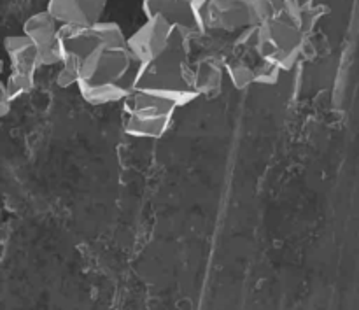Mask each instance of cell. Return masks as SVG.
I'll return each instance as SVG.
<instances>
[{
    "label": "cell",
    "mask_w": 359,
    "mask_h": 310,
    "mask_svg": "<svg viewBox=\"0 0 359 310\" xmlns=\"http://www.w3.org/2000/svg\"><path fill=\"white\" fill-rule=\"evenodd\" d=\"M125 132L135 139H161L168 132L177 105L161 95L133 90L125 102Z\"/></svg>",
    "instance_id": "obj_5"
},
{
    "label": "cell",
    "mask_w": 359,
    "mask_h": 310,
    "mask_svg": "<svg viewBox=\"0 0 359 310\" xmlns=\"http://www.w3.org/2000/svg\"><path fill=\"white\" fill-rule=\"evenodd\" d=\"M109 0H49L46 11L62 25L90 27L100 23Z\"/></svg>",
    "instance_id": "obj_10"
},
{
    "label": "cell",
    "mask_w": 359,
    "mask_h": 310,
    "mask_svg": "<svg viewBox=\"0 0 359 310\" xmlns=\"http://www.w3.org/2000/svg\"><path fill=\"white\" fill-rule=\"evenodd\" d=\"M224 72H226V67L224 63L217 62L216 58H205L198 62V65L193 69V79H195V88L198 95L214 97L219 93Z\"/></svg>",
    "instance_id": "obj_11"
},
{
    "label": "cell",
    "mask_w": 359,
    "mask_h": 310,
    "mask_svg": "<svg viewBox=\"0 0 359 310\" xmlns=\"http://www.w3.org/2000/svg\"><path fill=\"white\" fill-rule=\"evenodd\" d=\"M177 28L172 27L163 18H146L142 25L128 37V46L132 49L137 63H144L170 44Z\"/></svg>",
    "instance_id": "obj_8"
},
{
    "label": "cell",
    "mask_w": 359,
    "mask_h": 310,
    "mask_svg": "<svg viewBox=\"0 0 359 310\" xmlns=\"http://www.w3.org/2000/svg\"><path fill=\"white\" fill-rule=\"evenodd\" d=\"M226 67V74L230 76L231 83L237 90H244L249 84L256 83V72L255 67L248 65V63L241 62V60H233V62L224 63Z\"/></svg>",
    "instance_id": "obj_12"
},
{
    "label": "cell",
    "mask_w": 359,
    "mask_h": 310,
    "mask_svg": "<svg viewBox=\"0 0 359 310\" xmlns=\"http://www.w3.org/2000/svg\"><path fill=\"white\" fill-rule=\"evenodd\" d=\"M60 30L62 23L49 14V11L28 16L23 23V34L32 39L35 48L39 49L42 67L62 65V46H60Z\"/></svg>",
    "instance_id": "obj_7"
},
{
    "label": "cell",
    "mask_w": 359,
    "mask_h": 310,
    "mask_svg": "<svg viewBox=\"0 0 359 310\" xmlns=\"http://www.w3.org/2000/svg\"><path fill=\"white\" fill-rule=\"evenodd\" d=\"M4 48L9 58L11 74L6 83H2V88L14 102L34 90L35 74L42 67L41 56L32 39L25 34L7 35L4 39Z\"/></svg>",
    "instance_id": "obj_6"
},
{
    "label": "cell",
    "mask_w": 359,
    "mask_h": 310,
    "mask_svg": "<svg viewBox=\"0 0 359 310\" xmlns=\"http://www.w3.org/2000/svg\"><path fill=\"white\" fill-rule=\"evenodd\" d=\"M60 46L62 67L77 74V91L86 104H118L133 93L139 63L116 21L62 25Z\"/></svg>",
    "instance_id": "obj_1"
},
{
    "label": "cell",
    "mask_w": 359,
    "mask_h": 310,
    "mask_svg": "<svg viewBox=\"0 0 359 310\" xmlns=\"http://www.w3.org/2000/svg\"><path fill=\"white\" fill-rule=\"evenodd\" d=\"M189 42L191 37L177 28L163 51L140 63L135 90L161 95L177 107H184L200 97L195 88L193 69L189 67Z\"/></svg>",
    "instance_id": "obj_2"
},
{
    "label": "cell",
    "mask_w": 359,
    "mask_h": 310,
    "mask_svg": "<svg viewBox=\"0 0 359 310\" xmlns=\"http://www.w3.org/2000/svg\"><path fill=\"white\" fill-rule=\"evenodd\" d=\"M56 84H58L60 88H63V90L70 86L77 88V74L74 72V70L67 69V67L60 65L58 74H56Z\"/></svg>",
    "instance_id": "obj_13"
},
{
    "label": "cell",
    "mask_w": 359,
    "mask_h": 310,
    "mask_svg": "<svg viewBox=\"0 0 359 310\" xmlns=\"http://www.w3.org/2000/svg\"><path fill=\"white\" fill-rule=\"evenodd\" d=\"M142 13L146 18H163L191 39L202 34L193 0H144Z\"/></svg>",
    "instance_id": "obj_9"
},
{
    "label": "cell",
    "mask_w": 359,
    "mask_h": 310,
    "mask_svg": "<svg viewBox=\"0 0 359 310\" xmlns=\"http://www.w3.org/2000/svg\"><path fill=\"white\" fill-rule=\"evenodd\" d=\"M284 0H193L202 34H233L259 27Z\"/></svg>",
    "instance_id": "obj_4"
},
{
    "label": "cell",
    "mask_w": 359,
    "mask_h": 310,
    "mask_svg": "<svg viewBox=\"0 0 359 310\" xmlns=\"http://www.w3.org/2000/svg\"><path fill=\"white\" fill-rule=\"evenodd\" d=\"M304 41V16L297 0H284L272 18L252 28V51L280 72L294 69Z\"/></svg>",
    "instance_id": "obj_3"
}]
</instances>
